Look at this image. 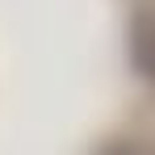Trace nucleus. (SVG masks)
I'll list each match as a JSON object with an SVG mask.
<instances>
[{
	"label": "nucleus",
	"instance_id": "nucleus-1",
	"mask_svg": "<svg viewBox=\"0 0 155 155\" xmlns=\"http://www.w3.org/2000/svg\"><path fill=\"white\" fill-rule=\"evenodd\" d=\"M109 155H134V151H130V147H117V151H109Z\"/></svg>",
	"mask_w": 155,
	"mask_h": 155
}]
</instances>
